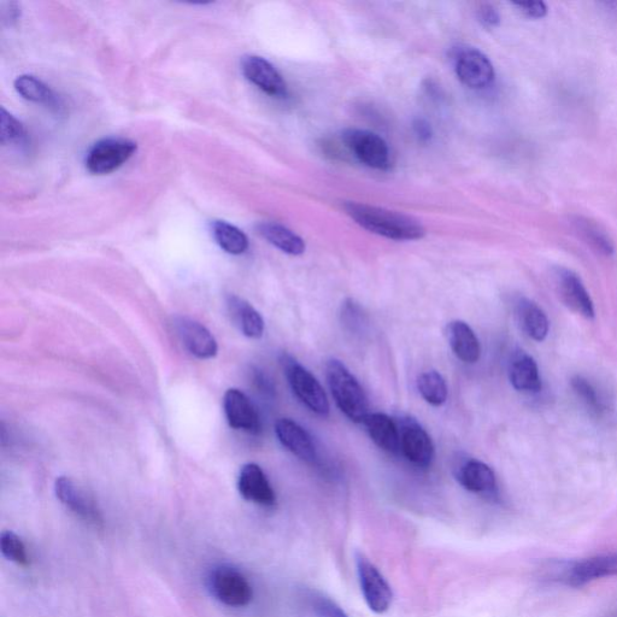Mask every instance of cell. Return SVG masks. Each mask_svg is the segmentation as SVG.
<instances>
[{
	"mask_svg": "<svg viewBox=\"0 0 617 617\" xmlns=\"http://www.w3.org/2000/svg\"><path fill=\"white\" fill-rule=\"evenodd\" d=\"M258 233L276 249L291 256H301L305 252L304 240L291 229L275 222H263L257 227Z\"/></svg>",
	"mask_w": 617,
	"mask_h": 617,
	"instance_id": "cb8c5ba5",
	"label": "cell"
},
{
	"mask_svg": "<svg viewBox=\"0 0 617 617\" xmlns=\"http://www.w3.org/2000/svg\"><path fill=\"white\" fill-rule=\"evenodd\" d=\"M346 214L367 231L398 242H409L425 237V228L414 217L373 205L348 202Z\"/></svg>",
	"mask_w": 617,
	"mask_h": 617,
	"instance_id": "6da1fadb",
	"label": "cell"
},
{
	"mask_svg": "<svg viewBox=\"0 0 617 617\" xmlns=\"http://www.w3.org/2000/svg\"><path fill=\"white\" fill-rule=\"evenodd\" d=\"M280 362L291 389L299 401L314 414L327 417L329 415L328 398L315 376L290 355H282Z\"/></svg>",
	"mask_w": 617,
	"mask_h": 617,
	"instance_id": "3957f363",
	"label": "cell"
},
{
	"mask_svg": "<svg viewBox=\"0 0 617 617\" xmlns=\"http://www.w3.org/2000/svg\"><path fill=\"white\" fill-rule=\"evenodd\" d=\"M213 596L228 607H245L251 602L252 589L244 575L232 567L213 569L208 579Z\"/></svg>",
	"mask_w": 617,
	"mask_h": 617,
	"instance_id": "5b68a950",
	"label": "cell"
},
{
	"mask_svg": "<svg viewBox=\"0 0 617 617\" xmlns=\"http://www.w3.org/2000/svg\"><path fill=\"white\" fill-rule=\"evenodd\" d=\"M55 491L62 504L82 519L93 522V524H99L102 521L101 513L90 493L82 489L72 478H58Z\"/></svg>",
	"mask_w": 617,
	"mask_h": 617,
	"instance_id": "4fadbf2b",
	"label": "cell"
},
{
	"mask_svg": "<svg viewBox=\"0 0 617 617\" xmlns=\"http://www.w3.org/2000/svg\"><path fill=\"white\" fill-rule=\"evenodd\" d=\"M455 477L469 492L478 495L495 496L497 493V480L493 470L486 463L469 458L458 463L455 468Z\"/></svg>",
	"mask_w": 617,
	"mask_h": 617,
	"instance_id": "ac0fdd59",
	"label": "cell"
},
{
	"mask_svg": "<svg viewBox=\"0 0 617 617\" xmlns=\"http://www.w3.org/2000/svg\"><path fill=\"white\" fill-rule=\"evenodd\" d=\"M358 580L364 601L376 614H384L391 608L393 592L384 575L368 558L361 554L356 557Z\"/></svg>",
	"mask_w": 617,
	"mask_h": 617,
	"instance_id": "52a82bcc",
	"label": "cell"
},
{
	"mask_svg": "<svg viewBox=\"0 0 617 617\" xmlns=\"http://www.w3.org/2000/svg\"><path fill=\"white\" fill-rule=\"evenodd\" d=\"M309 604L317 617H349L336 602L321 593L310 592Z\"/></svg>",
	"mask_w": 617,
	"mask_h": 617,
	"instance_id": "d6a6232c",
	"label": "cell"
},
{
	"mask_svg": "<svg viewBox=\"0 0 617 617\" xmlns=\"http://www.w3.org/2000/svg\"><path fill=\"white\" fill-rule=\"evenodd\" d=\"M401 451L407 460L419 468L431 467L436 455L433 440L419 422L405 416L401 420Z\"/></svg>",
	"mask_w": 617,
	"mask_h": 617,
	"instance_id": "ba28073f",
	"label": "cell"
},
{
	"mask_svg": "<svg viewBox=\"0 0 617 617\" xmlns=\"http://www.w3.org/2000/svg\"><path fill=\"white\" fill-rule=\"evenodd\" d=\"M211 233L220 248L229 255H243L249 249V239L246 234L231 223L214 221L211 223Z\"/></svg>",
	"mask_w": 617,
	"mask_h": 617,
	"instance_id": "d4e9b609",
	"label": "cell"
},
{
	"mask_svg": "<svg viewBox=\"0 0 617 617\" xmlns=\"http://www.w3.org/2000/svg\"><path fill=\"white\" fill-rule=\"evenodd\" d=\"M616 575L617 552H614V554L597 555L574 563L564 575V580L568 585L581 587L592 581L616 577Z\"/></svg>",
	"mask_w": 617,
	"mask_h": 617,
	"instance_id": "7c38bea8",
	"label": "cell"
},
{
	"mask_svg": "<svg viewBox=\"0 0 617 617\" xmlns=\"http://www.w3.org/2000/svg\"><path fill=\"white\" fill-rule=\"evenodd\" d=\"M15 88L17 93L29 102L50 105V107H56L57 105L56 94L52 92L49 86L35 78V76H19L15 81Z\"/></svg>",
	"mask_w": 617,
	"mask_h": 617,
	"instance_id": "4316f807",
	"label": "cell"
},
{
	"mask_svg": "<svg viewBox=\"0 0 617 617\" xmlns=\"http://www.w3.org/2000/svg\"><path fill=\"white\" fill-rule=\"evenodd\" d=\"M275 434L284 448L302 461L315 463L317 450L314 439L305 428L291 419H280L275 423Z\"/></svg>",
	"mask_w": 617,
	"mask_h": 617,
	"instance_id": "2e32d148",
	"label": "cell"
},
{
	"mask_svg": "<svg viewBox=\"0 0 617 617\" xmlns=\"http://www.w3.org/2000/svg\"><path fill=\"white\" fill-rule=\"evenodd\" d=\"M0 548L9 561L21 564V566L28 563L26 546L15 533L4 532L2 538H0Z\"/></svg>",
	"mask_w": 617,
	"mask_h": 617,
	"instance_id": "1f68e13d",
	"label": "cell"
},
{
	"mask_svg": "<svg viewBox=\"0 0 617 617\" xmlns=\"http://www.w3.org/2000/svg\"><path fill=\"white\" fill-rule=\"evenodd\" d=\"M245 78L273 97H285L287 85L272 63L258 56H245L242 61Z\"/></svg>",
	"mask_w": 617,
	"mask_h": 617,
	"instance_id": "9a60e30c",
	"label": "cell"
},
{
	"mask_svg": "<svg viewBox=\"0 0 617 617\" xmlns=\"http://www.w3.org/2000/svg\"><path fill=\"white\" fill-rule=\"evenodd\" d=\"M572 225L587 244L604 256H613L615 249L609 235L595 221L583 216H575Z\"/></svg>",
	"mask_w": 617,
	"mask_h": 617,
	"instance_id": "484cf974",
	"label": "cell"
},
{
	"mask_svg": "<svg viewBox=\"0 0 617 617\" xmlns=\"http://www.w3.org/2000/svg\"><path fill=\"white\" fill-rule=\"evenodd\" d=\"M478 16L481 23H484L486 27H496L501 22L498 11L489 4H485L479 9Z\"/></svg>",
	"mask_w": 617,
	"mask_h": 617,
	"instance_id": "e575fe53",
	"label": "cell"
},
{
	"mask_svg": "<svg viewBox=\"0 0 617 617\" xmlns=\"http://www.w3.org/2000/svg\"><path fill=\"white\" fill-rule=\"evenodd\" d=\"M26 129L13 115L0 110V143L3 145L21 144L26 140Z\"/></svg>",
	"mask_w": 617,
	"mask_h": 617,
	"instance_id": "f546056e",
	"label": "cell"
},
{
	"mask_svg": "<svg viewBox=\"0 0 617 617\" xmlns=\"http://www.w3.org/2000/svg\"><path fill=\"white\" fill-rule=\"evenodd\" d=\"M343 140L346 148L366 166L379 170L390 168L389 146L378 134L362 131V129H348L343 133Z\"/></svg>",
	"mask_w": 617,
	"mask_h": 617,
	"instance_id": "8992f818",
	"label": "cell"
},
{
	"mask_svg": "<svg viewBox=\"0 0 617 617\" xmlns=\"http://www.w3.org/2000/svg\"><path fill=\"white\" fill-rule=\"evenodd\" d=\"M414 131L417 137L422 141H428L432 138V128L425 120H416L414 123Z\"/></svg>",
	"mask_w": 617,
	"mask_h": 617,
	"instance_id": "d590c367",
	"label": "cell"
},
{
	"mask_svg": "<svg viewBox=\"0 0 617 617\" xmlns=\"http://www.w3.org/2000/svg\"><path fill=\"white\" fill-rule=\"evenodd\" d=\"M515 7L531 19H543L548 14V7L543 2H519Z\"/></svg>",
	"mask_w": 617,
	"mask_h": 617,
	"instance_id": "836d02e7",
	"label": "cell"
},
{
	"mask_svg": "<svg viewBox=\"0 0 617 617\" xmlns=\"http://www.w3.org/2000/svg\"><path fill=\"white\" fill-rule=\"evenodd\" d=\"M556 285L563 303L568 308L586 317V319L595 317L592 299L577 274L573 273L572 270L558 268L556 270Z\"/></svg>",
	"mask_w": 617,
	"mask_h": 617,
	"instance_id": "5bb4252c",
	"label": "cell"
},
{
	"mask_svg": "<svg viewBox=\"0 0 617 617\" xmlns=\"http://www.w3.org/2000/svg\"><path fill=\"white\" fill-rule=\"evenodd\" d=\"M176 334L185 349L199 360H210L219 352L213 333L201 322L190 317H178L175 321Z\"/></svg>",
	"mask_w": 617,
	"mask_h": 617,
	"instance_id": "30bf717a",
	"label": "cell"
},
{
	"mask_svg": "<svg viewBox=\"0 0 617 617\" xmlns=\"http://www.w3.org/2000/svg\"><path fill=\"white\" fill-rule=\"evenodd\" d=\"M373 442L389 454L401 451V433L396 422L383 413H369L363 421Z\"/></svg>",
	"mask_w": 617,
	"mask_h": 617,
	"instance_id": "44dd1931",
	"label": "cell"
},
{
	"mask_svg": "<svg viewBox=\"0 0 617 617\" xmlns=\"http://www.w3.org/2000/svg\"><path fill=\"white\" fill-rule=\"evenodd\" d=\"M238 489L246 501L273 507L276 503V495L270 485L267 475L256 463H248L240 469Z\"/></svg>",
	"mask_w": 617,
	"mask_h": 617,
	"instance_id": "e0dca14e",
	"label": "cell"
},
{
	"mask_svg": "<svg viewBox=\"0 0 617 617\" xmlns=\"http://www.w3.org/2000/svg\"><path fill=\"white\" fill-rule=\"evenodd\" d=\"M255 380L256 383L258 384V386H260V389H262L264 392L267 393H273L274 392V387L273 384L270 383V380H268L267 376L257 372L256 376H255Z\"/></svg>",
	"mask_w": 617,
	"mask_h": 617,
	"instance_id": "8d00e7d4",
	"label": "cell"
},
{
	"mask_svg": "<svg viewBox=\"0 0 617 617\" xmlns=\"http://www.w3.org/2000/svg\"><path fill=\"white\" fill-rule=\"evenodd\" d=\"M326 378L340 411L352 422L363 423L369 414V404L355 376L343 362L331 360L326 366Z\"/></svg>",
	"mask_w": 617,
	"mask_h": 617,
	"instance_id": "7a4b0ae2",
	"label": "cell"
},
{
	"mask_svg": "<svg viewBox=\"0 0 617 617\" xmlns=\"http://www.w3.org/2000/svg\"><path fill=\"white\" fill-rule=\"evenodd\" d=\"M223 409L228 425L233 430L258 434L262 430L260 415L250 398L243 391L229 389L223 397Z\"/></svg>",
	"mask_w": 617,
	"mask_h": 617,
	"instance_id": "8fae6325",
	"label": "cell"
},
{
	"mask_svg": "<svg viewBox=\"0 0 617 617\" xmlns=\"http://www.w3.org/2000/svg\"><path fill=\"white\" fill-rule=\"evenodd\" d=\"M515 314L519 321L522 331L528 337L543 342L548 337L550 323L544 311L530 299L520 298L515 304Z\"/></svg>",
	"mask_w": 617,
	"mask_h": 617,
	"instance_id": "603a6c76",
	"label": "cell"
},
{
	"mask_svg": "<svg viewBox=\"0 0 617 617\" xmlns=\"http://www.w3.org/2000/svg\"><path fill=\"white\" fill-rule=\"evenodd\" d=\"M455 70L457 78L464 85L481 90L489 87L495 80V69L483 52L473 47H463L455 55Z\"/></svg>",
	"mask_w": 617,
	"mask_h": 617,
	"instance_id": "9c48e42d",
	"label": "cell"
},
{
	"mask_svg": "<svg viewBox=\"0 0 617 617\" xmlns=\"http://www.w3.org/2000/svg\"><path fill=\"white\" fill-rule=\"evenodd\" d=\"M340 319L350 333L362 334L368 327V317L354 299H346L343 303Z\"/></svg>",
	"mask_w": 617,
	"mask_h": 617,
	"instance_id": "f1b7e54d",
	"label": "cell"
},
{
	"mask_svg": "<svg viewBox=\"0 0 617 617\" xmlns=\"http://www.w3.org/2000/svg\"><path fill=\"white\" fill-rule=\"evenodd\" d=\"M572 387L577 396L586 405L587 409H590L591 413L595 415H602L605 411V405L602 398L599 397L597 390L593 387L589 381L581 376H575L572 380Z\"/></svg>",
	"mask_w": 617,
	"mask_h": 617,
	"instance_id": "4dcf8cb0",
	"label": "cell"
},
{
	"mask_svg": "<svg viewBox=\"0 0 617 617\" xmlns=\"http://www.w3.org/2000/svg\"><path fill=\"white\" fill-rule=\"evenodd\" d=\"M417 389L421 397L433 407H442L448 399V385L436 370L422 373L417 379Z\"/></svg>",
	"mask_w": 617,
	"mask_h": 617,
	"instance_id": "83f0119b",
	"label": "cell"
},
{
	"mask_svg": "<svg viewBox=\"0 0 617 617\" xmlns=\"http://www.w3.org/2000/svg\"><path fill=\"white\" fill-rule=\"evenodd\" d=\"M446 337L458 360L468 364L477 363L480 360L479 339L467 322L461 320L450 322L446 327Z\"/></svg>",
	"mask_w": 617,
	"mask_h": 617,
	"instance_id": "d6986e66",
	"label": "cell"
},
{
	"mask_svg": "<svg viewBox=\"0 0 617 617\" xmlns=\"http://www.w3.org/2000/svg\"><path fill=\"white\" fill-rule=\"evenodd\" d=\"M509 379L517 391L536 393L542 390L538 364L525 352H516L510 358Z\"/></svg>",
	"mask_w": 617,
	"mask_h": 617,
	"instance_id": "ffe728a7",
	"label": "cell"
},
{
	"mask_svg": "<svg viewBox=\"0 0 617 617\" xmlns=\"http://www.w3.org/2000/svg\"><path fill=\"white\" fill-rule=\"evenodd\" d=\"M227 307L232 320L245 337L250 339L262 338L264 333L263 317L248 301L231 295L227 298Z\"/></svg>",
	"mask_w": 617,
	"mask_h": 617,
	"instance_id": "7402d4cb",
	"label": "cell"
},
{
	"mask_svg": "<svg viewBox=\"0 0 617 617\" xmlns=\"http://www.w3.org/2000/svg\"><path fill=\"white\" fill-rule=\"evenodd\" d=\"M138 146L125 138H108L94 144L86 156V168L94 175L115 172L131 160Z\"/></svg>",
	"mask_w": 617,
	"mask_h": 617,
	"instance_id": "277c9868",
	"label": "cell"
}]
</instances>
